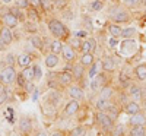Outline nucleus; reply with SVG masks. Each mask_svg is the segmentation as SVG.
<instances>
[{
    "instance_id": "c85d7f7f",
    "label": "nucleus",
    "mask_w": 146,
    "mask_h": 136,
    "mask_svg": "<svg viewBox=\"0 0 146 136\" xmlns=\"http://www.w3.org/2000/svg\"><path fill=\"white\" fill-rule=\"evenodd\" d=\"M31 44H32V47L36 48V50H42V40L40 38L38 35H32L31 37Z\"/></svg>"
},
{
    "instance_id": "4be33fe9",
    "label": "nucleus",
    "mask_w": 146,
    "mask_h": 136,
    "mask_svg": "<svg viewBox=\"0 0 146 136\" xmlns=\"http://www.w3.org/2000/svg\"><path fill=\"white\" fill-rule=\"evenodd\" d=\"M22 75H23V78L27 79V82H31V81H34L35 79V72H34V66H27V67H23V70H22Z\"/></svg>"
},
{
    "instance_id": "9d476101",
    "label": "nucleus",
    "mask_w": 146,
    "mask_h": 136,
    "mask_svg": "<svg viewBox=\"0 0 146 136\" xmlns=\"http://www.w3.org/2000/svg\"><path fill=\"white\" fill-rule=\"evenodd\" d=\"M95 47H96V41L94 38H88V40H85L80 45V51L82 53H94L95 50Z\"/></svg>"
},
{
    "instance_id": "473e14b6",
    "label": "nucleus",
    "mask_w": 146,
    "mask_h": 136,
    "mask_svg": "<svg viewBox=\"0 0 146 136\" xmlns=\"http://www.w3.org/2000/svg\"><path fill=\"white\" fill-rule=\"evenodd\" d=\"M130 94L133 95V98H136V100H139V98L142 97V91L139 86H131L130 88Z\"/></svg>"
},
{
    "instance_id": "a878e982",
    "label": "nucleus",
    "mask_w": 146,
    "mask_h": 136,
    "mask_svg": "<svg viewBox=\"0 0 146 136\" xmlns=\"http://www.w3.org/2000/svg\"><path fill=\"white\" fill-rule=\"evenodd\" d=\"M135 73H136L137 79H140V81L146 79V65H139V66H136Z\"/></svg>"
},
{
    "instance_id": "864d4df0",
    "label": "nucleus",
    "mask_w": 146,
    "mask_h": 136,
    "mask_svg": "<svg viewBox=\"0 0 146 136\" xmlns=\"http://www.w3.org/2000/svg\"><path fill=\"white\" fill-rule=\"evenodd\" d=\"M143 3H145V5H146V0H143Z\"/></svg>"
},
{
    "instance_id": "393cba45",
    "label": "nucleus",
    "mask_w": 146,
    "mask_h": 136,
    "mask_svg": "<svg viewBox=\"0 0 146 136\" xmlns=\"http://www.w3.org/2000/svg\"><path fill=\"white\" fill-rule=\"evenodd\" d=\"M130 136H146V129H145V126H131V129H130Z\"/></svg>"
},
{
    "instance_id": "4468645a",
    "label": "nucleus",
    "mask_w": 146,
    "mask_h": 136,
    "mask_svg": "<svg viewBox=\"0 0 146 136\" xmlns=\"http://www.w3.org/2000/svg\"><path fill=\"white\" fill-rule=\"evenodd\" d=\"M101 69H102V61H100V60H95L94 63L89 66V70H88V76L89 78H95L98 73L101 72Z\"/></svg>"
},
{
    "instance_id": "a19ab883",
    "label": "nucleus",
    "mask_w": 146,
    "mask_h": 136,
    "mask_svg": "<svg viewBox=\"0 0 146 136\" xmlns=\"http://www.w3.org/2000/svg\"><path fill=\"white\" fill-rule=\"evenodd\" d=\"M123 3L127 6V7H136L139 5V0H123Z\"/></svg>"
},
{
    "instance_id": "f8f14e48",
    "label": "nucleus",
    "mask_w": 146,
    "mask_h": 136,
    "mask_svg": "<svg viewBox=\"0 0 146 136\" xmlns=\"http://www.w3.org/2000/svg\"><path fill=\"white\" fill-rule=\"evenodd\" d=\"M95 107L98 111H108L111 107H114V104L110 101V100H104V98H98L95 103Z\"/></svg>"
},
{
    "instance_id": "39448f33",
    "label": "nucleus",
    "mask_w": 146,
    "mask_h": 136,
    "mask_svg": "<svg viewBox=\"0 0 146 136\" xmlns=\"http://www.w3.org/2000/svg\"><path fill=\"white\" fill-rule=\"evenodd\" d=\"M111 19H113L114 22L121 23V22H129V21H130V16H129V13H127L126 10L117 9V10H114V13L111 15Z\"/></svg>"
},
{
    "instance_id": "3c124183",
    "label": "nucleus",
    "mask_w": 146,
    "mask_h": 136,
    "mask_svg": "<svg viewBox=\"0 0 146 136\" xmlns=\"http://www.w3.org/2000/svg\"><path fill=\"white\" fill-rule=\"evenodd\" d=\"M3 89H5V85H3V83H2V82H0V92H2V91H3Z\"/></svg>"
},
{
    "instance_id": "b1692460",
    "label": "nucleus",
    "mask_w": 146,
    "mask_h": 136,
    "mask_svg": "<svg viewBox=\"0 0 146 136\" xmlns=\"http://www.w3.org/2000/svg\"><path fill=\"white\" fill-rule=\"evenodd\" d=\"M114 60H113V57H105L104 60H102V70H105V72H111L113 69H114Z\"/></svg>"
},
{
    "instance_id": "ddd939ff",
    "label": "nucleus",
    "mask_w": 146,
    "mask_h": 136,
    "mask_svg": "<svg viewBox=\"0 0 146 136\" xmlns=\"http://www.w3.org/2000/svg\"><path fill=\"white\" fill-rule=\"evenodd\" d=\"M130 125L131 126H145L146 125V116L142 113H136L130 117Z\"/></svg>"
},
{
    "instance_id": "ea45409f",
    "label": "nucleus",
    "mask_w": 146,
    "mask_h": 136,
    "mask_svg": "<svg viewBox=\"0 0 146 136\" xmlns=\"http://www.w3.org/2000/svg\"><path fill=\"white\" fill-rule=\"evenodd\" d=\"M29 5H31L29 0H16V6L21 7V9H25V7H28Z\"/></svg>"
},
{
    "instance_id": "09e8293b",
    "label": "nucleus",
    "mask_w": 146,
    "mask_h": 136,
    "mask_svg": "<svg viewBox=\"0 0 146 136\" xmlns=\"http://www.w3.org/2000/svg\"><path fill=\"white\" fill-rule=\"evenodd\" d=\"M0 2H2L3 5H9V3L12 2V0H0Z\"/></svg>"
},
{
    "instance_id": "e433bc0d",
    "label": "nucleus",
    "mask_w": 146,
    "mask_h": 136,
    "mask_svg": "<svg viewBox=\"0 0 146 136\" xmlns=\"http://www.w3.org/2000/svg\"><path fill=\"white\" fill-rule=\"evenodd\" d=\"M133 47H136V43L135 40H127V41H123V44H121V48H133Z\"/></svg>"
},
{
    "instance_id": "1a4fd4ad",
    "label": "nucleus",
    "mask_w": 146,
    "mask_h": 136,
    "mask_svg": "<svg viewBox=\"0 0 146 136\" xmlns=\"http://www.w3.org/2000/svg\"><path fill=\"white\" fill-rule=\"evenodd\" d=\"M3 23H5L6 27H9V28L12 29V28H16V27H18L19 19H18L16 16L12 15L10 12H7V13H5V15H3Z\"/></svg>"
},
{
    "instance_id": "bb28decb",
    "label": "nucleus",
    "mask_w": 146,
    "mask_h": 136,
    "mask_svg": "<svg viewBox=\"0 0 146 136\" xmlns=\"http://www.w3.org/2000/svg\"><path fill=\"white\" fill-rule=\"evenodd\" d=\"M108 32L111 34V37H114V38L121 37V28L118 25H108Z\"/></svg>"
},
{
    "instance_id": "6e6552de",
    "label": "nucleus",
    "mask_w": 146,
    "mask_h": 136,
    "mask_svg": "<svg viewBox=\"0 0 146 136\" xmlns=\"http://www.w3.org/2000/svg\"><path fill=\"white\" fill-rule=\"evenodd\" d=\"M0 40H2L6 45L13 41V34H12L9 27H6V25L2 27V29H0Z\"/></svg>"
},
{
    "instance_id": "aec40b11",
    "label": "nucleus",
    "mask_w": 146,
    "mask_h": 136,
    "mask_svg": "<svg viewBox=\"0 0 146 136\" xmlns=\"http://www.w3.org/2000/svg\"><path fill=\"white\" fill-rule=\"evenodd\" d=\"M69 95H70L72 100H78V101L83 98V92H82V89L79 88V86H70L69 88Z\"/></svg>"
},
{
    "instance_id": "20e7f679",
    "label": "nucleus",
    "mask_w": 146,
    "mask_h": 136,
    "mask_svg": "<svg viewBox=\"0 0 146 136\" xmlns=\"http://www.w3.org/2000/svg\"><path fill=\"white\" fill-rule=\"evenodd\" d=\"M107 85V78H105V75L104 73H98L95 78H92V81H91V89L92 91H100L102 86H105Z\"/></svg>"
},
{
    "instance_id": "58836bf2",
    "label": "nucleus",
    "mask_w": 146,
    "mask_h": 136,
    "mask_svg": "<svg viewBox=\"0 0 146 136\" xmlns=\"http://www.w3.org/2000/svg\"><path fill=\"white\" fill-rule=\"evenodd\" d=\"M34 72H35V79H36V81L41 79V76H42V70H41V67H40L38 65H34Z\"/></svg>"
},
{
    "instance_id": "f03ea898",
    "label": "nucleus",
    "mask_w": 146,
    "mask_h": 136,
    "mask_svg": "<svg viewBox=\"0 0 146 136\" xmlns=\"http://www.w3.org/2000/svg\"><path fill=\"white\" fill-rule=\"evenodd\" d=\"M16 70L13 66H6L2 72H0V82L3 85H12L16 82Z\"/></svg>"
},
{
    "instance_id": "5fc2aeb1",
    "label": "nucleus",
    "mask_w": 146,
    "mask_h": 136,
    "mask_svg": "<svg viewBox=\"0 0 146 136\" xmlns=\"http://www.w3.org/2000/svg\"><path fill=\"white\" fill-rule=\"evenodd\" d=\"M69 136H70V135H69Z\"/></svg>"
},
{
    "instance_id": "72a5a7b5",
    "label": "nucleus",
    "mask_w": 146,
    "mask_h": 136,
    "mask_svg": "<svg viewBox=\"0 0 146 136\" xmlns=\"http://www.w3.org/2000/svg\"><path fill=\"white\" fill-rule=\"evenodd\" d=\"M16 83H18V86H21V88H25L27 86V79L23 78L22 73H18L16 75Z\"/></svg>"
},
{
    "instance_id": "c03bdc74",
    "label": "nucleus",
    "mask_w": 146,
    "mask_h": 136,
    "mask_svg": "<svg viewBox=\"0 0 146 136\" xmlns=\"http://www.w3.org/2000/svg\"><path fill=\"white\" fill-rule=\"evenodd\" d=\"M28 16H31V18H34V19H38V15H36V10H35V9H31V10H29Z\"/></svg>"
},
{
    "instance_id": "cd10ccee",
    "label": "nucleus",
    "mask_w": 146,
    "mask_h": 136,
    "mask_svg": "<svg viewBox=\"0 0 146 136\" xmlns=\"http://www.w3.org/2000/svg\"><path fill=\"white\" fill-rule=\"evenodd\" d=\"M136 35V29L135 28H126V29H121V37L126 40H130Z\"/></svg>"
},
{
    "instance_id": "5701e85b",
    "label": "nucleus",
    "mask_w": 146,
    "mask_h": 136,
    "mask_svg": "<svg viewBox=\"0 0 146 136\" xmlns=\"http://www.w3.org/2000/svg\"><path fill=\"white\" fill-rule=\"evenodd\" d=\"M63 47H64V44L60 41V40H54L53 43H51V45H50V48H51V53H54V54H60L63 51Z\"/></svg>"
},
{
    "instance_id": "f3484780",
    "label": "nucleus",
    "mask_w": 146,
    "mask_h": 136,
    "mask_svg": "<svg viewBox=\"0 0 146 136\" xmlns=\"http://www.w3.org/2000/svg\"><path fill=\"white\" fill-rule=\"evenodd\" d=\"M95 61V57L92 53H82V57H80V65L83 67H89L92 63Z\"/></svg>"
},
{
    "instance_id": "603ef678",
    "label": "nucleus",
    "mask_w": 146,
    "mask_h": 136,
    "mask_svg": "<svg viewBox=\"0 0 146 136\" xmlns=\"http://www.w3.org/2000/svg\"><path fill=\"white\" fill-rule=\"evenodd\" d=\"M36 136H47V135H45V133H38Z\"/></svg>"
},
{
    "instance_id": "4c0bfd02",
    "label": "nucleus",
    "mask_w": 146,
    "mask_h": 136,
    "mask_svg": "<svg viewBox=\"0 0 146 136\" xmlns=\"http://www.w3.org/2000/svg\"><path fill=\"white\" fill-rule=\"evenodd\" d=\"M7 94H9V92H7L6 88H5L2 92H0V105H3V104L7 101Z\"/></svg>"
},
{
    "instance_id": "7c9ffc66",
    "label": "nucleus",
    "mask_w": 146,
    "mask_h": 136,
    "mask_svg": "<svg viewBox=\"0 0 146 136\" xmlns=\"http://www.w3.org/2000/svg\"><path fill=\"white\" fill-rule=\"evenodd\" d=\"M102 7H104V0H94L91 3V9L94 12H100Z\"/></svg>"
},
{
    "instance_id": "c756f323",
    "label": "nucleus",
    "mask_w": 146,
    "mask_h": 136,
    "mask_svg": "<svg viewBox=\"0 0 146 136\" xmlns=\"http://www.w3.org/2000/svg\"><path fill=\"white\" fill-rule=\"evenodd\" d=\"M85 135H86V127L85 126H76L70 132V136H85Z\"/></svg>"
},
{
    "instance_id": "412c9836",
    "label": "nucleus",
    "mask_w": 146,
    "mask_h": 136,
    "mask_svg": "<svg viewBox=\"0 0 146 136\" xmlns=\"http://www.w3.org/2000/svg\"><path fill=\"white\" fill-rule=\"evenodd\" d=\"M16 61H18V65L19 66H22V67H27V66H29L31 65V61H32V57H31V54H21V56H18V59H16Z\"/></svg>"
},
{
    "instance_id": "c9c22d12",
    "label": "nucleus",
    "mask_w": 146,
    "mask_h": 136,
    "mask_svg": "<svg viewBox=\"0 0 146 136\" xmlns=\"http://www.w3.org/2000/svg\"><path fill=\"white\" fill-rule=\"evenodd\" d=\"M9 12L13 16H16L18 19H21L22 18V12H21V7H18V6H15V7H12V9H9Z\"/></svg>"
},
{
    "instance_id": "8fccbe9b",
    "label": "nucleus",
    "mask_w": 146,
    "mask_h": 136,
    "mask_svg": "<svg viewBox=\"0 0 146 136\" xmlns=\"http://www.w3.org/2000/svg\"><path fill=\"white\" fill-rule=\"evenodd\" d=\"M53 136H63V133H62V132H54Z\"/></svg>"
},
{
    "instance_id": "f704fd0d",
    "label": "nucleus",
    "mask_w": 146,
    "mask_h": 136,
    "mask_svg": "<svg viewBox=\"0 0 146 136\" xmlns=\"http://www.w3.org/2000/svg\"><path fill=\"white\" fill-rule=\"evenodd\" d=\"M120 82H121V85H123V86H127V85L130 83V79H129V76L126 75V72H121V73H120Z\"/></svg>"
},
{
    "instance_id": "49530a36",
    "label": "nucleus",
    "mask_w": 146,
    "mask_h": 136,
    "mask_svg": "<svg viewBox=\"0 0 146 136\" xmlns=\"http://www.w3.org/2000/svg\"><path fill=\"white\" fill-rule=\"evenodd\" d=\"M76 37H78V38H83V37H86V32H85V31L76 32Z\"/></svg>"
},
{
    "instance_id": "423d86ee",
    "label": "nucleus",
    "mask_w": 146,
    "mask_h": 136,
    "mask_svg": "<svg viewBox=\"0 0 146 136\" xmlns=\"http://www.w3.org/2000/svg\"><path fill=\"white\" fill-rule=\"evenodd\" d=\"M19 130L23 135H29L32 132V120L28 117H22L19 120Z\"/></svg>"
},
{
    "instance_id": "2f4dec72",
    "label": "nucleus",
    "mask_w": 146,
    "mask_h": 136,
    "mask_svg": "<svg viewBox=\"0 0 146 136\" xmlns=\"http://www.w3.org/2000/svg\"><path fill=\"white\" fill-rule=\"evenodd\" d=\"M82 67H83L82 65L80 66H73V75H75L76 79H80L83 76V69Z\"/></svg>"
},
{
    "instance_id": "2eb2a0df",
    "label": "nucleus",
    "mask_w": 146,
    "mask_h": 136,
    "mask_svg": "<svg viewBox=\"0 0 146 136\" xmlns=\"http://www.w3.org/2000/svg\"><path fill=\"white\" fill-rule=\"evenodd\" d=\"M62 54H63V59L66 61H69V63H70V61H73V60H75V57H76L75 50H73V47H70V45H64L63 47Z\"/></svg>"
},
{
    "instance_id": "7ed1b4c3",
    "label": "nucleus",
    "mask_w": 146,
    "mask_h": 136,
    "mask_svg": "<svg viewBox=\"0 0 146 136\" xmlns=\"http://www.w3.org/2000/svg\"><path fill=\"white\" fill-rule=\"evenodd\" d=\"M96 121L100 123L104 130H111L114 127V120L110 117L105 111H98V114H96Z\"/></svg>"
},
{
    "instance_id": "6ab92c4d",
    "label": "nucleus",
    "mask_w": 146,
    "mask_h": 136,
    "mask_svg": "<svg viewBox=\"0 0 146 136\" xmlns=\"http://www.w3.org/2000/svg\"><path fill=\"white\" fill-rule=\"evenodd\" d=\"M124 110H126L127 114L133 116V114H136V113H140V105L136 101H130V103L126 104V108Z\"/></svg>"
},
{
    "instance_id": "dca6fc26",
    "label": "nucleus",
    "mask_w": 146,
    "mask_h": 136,
    "mask_svg": "<svg viewBox=\"0 0 146 136\" xmlns=\"http://www.w3.org/2000/svg\"><path fill=\"white\" fill-rule=\"evenodd\" d=\"M58 61H60L58 54L50 53V54L45 57V66H47V67H50V69H53V67H56V66L58 65Z\"/></svg>"
},
{
    "instance_id": "37998d69",
    "label": "nucleus",
    "mask_w": 146,
    "mask_h": 136,
    "mask_svg": "<svg viewBox=\"0 0 146 136\" xmlns=\"http://www.w3.org/2000/svg\"><path fill=\"white\" fill-rule=\"evenodd\" d=\"M29 3L34 6V7H38L42 5V0H29Z\"/></svg>"
},
{
    "instance_id": "79ce46f5",
    "label": "nucleus",
    "mask_w": 146,
    "mask_h": 136,
    "mask_svg": "<svg viewBox=\"0 0 146 136\" xmlns=\"http://www.w3.org/2000/svg\"><path fill=\"white\" fill-rule=\"evenodd\" d=\"M6 63H7V66H13V63H15L13 54H7L6 56Z\"/></svg>"
},
{
    "instance_id": "a211bd4d",
    "label": "nucleus",
    "mask_w": 146,
    "mask_h": 136,
    "mask_svg": "<svg viewBox=\"0 0 146 136\" xmlns=\"http://www.w3.org/2000/svg\"><path fill=\"white\" fill-rule=\"evenodd\" d=\"M114 94V89L110 85H105L100 89V98H104V100H111Z\"/></svg>"
},
{
    "instance_id": "0eeeda50",
    "label": "nucleus",
    "mask_w": 146,
    "mask_h": 136,
    "mask_svg": "<svg viewBox=\"0 0 146 136\" xmlns=\"http://www.w3.org/2000/svg\"><path fill=\"white\" fill-rule=\"evenodd\" d=\"M78 110H79V101L78 100H72L67 103V105L64 107V111H63V114L70 117L73 114H76L78 113Z\"/></svg>"
},
{
    "instance_id": "de8ad7c7",
    "label": "nucleus",
    "mask_w": 146,
    "mask_h": 136,
    "mask_svg": "<svg viewBox=\"0 0 146 136\" xmlns=\"http://www.w3.org/2000/svg\"><path fill=\"white\" fill-rule=\"evenodd\" d=\"M27 29H28V31H29V29H31V31H35V29H36V27H34L31 22H28V25H27Z\"/></svg>"
},
{
    "instance_id": "f257e3e1",
    "label": "nucleus",
    "mask_w": 146,
    "mask_h": 136,
    "mask_svg": "<svg viewBox=\"0 0 146 136\" xmlns=\"http://www.w3.org/2000/svg\"><path fill=\"white\" fill-rule=\"evenodd\" d=\"M48 29H50L53 37H56L57 40L66 38V37L69 35V31H67L66 25L63 22H60L58 19H50V22H48Z\"/></svg>"
},
{
    "instance_id": "a18cd8bd",
    "label": "nucleus",
    "mask_w": 146,
    "mask_h": 136,
    "mask_svg": "<svg viewBox=\"0 0 146 136\" xmlns=\"http://www.w3.org/2000/svg\"><path fill=\"white\" fill-rule=\"evenodd\" d=\"M117 44H118L117 38H114V37H113V38H110V45H111V47H114V45H117Z\"/></svg>"
},
{
    "instance_id": "9b49d317",
    "label": "nucleus",
    "mask_w": 146,
    "mask_h": 136,
    "mask_svg": "<svg viewBox=\"0 0 146 136\" xmlns=\"http://www.w3.org/2000/svg\"><path fill=\"white\" fill-rule=\"evenodd\" d=\"M57 79H58V82H60V83L64 85V86H67V85H70V83L73 82V76H72V73H70V72H66V70L57 73Z\"/></svg>"
}]
</instances>
